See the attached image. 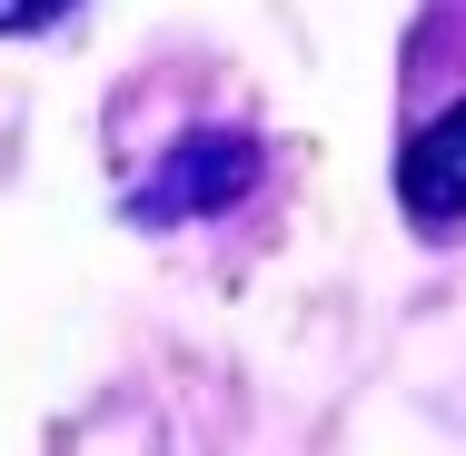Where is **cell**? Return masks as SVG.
<instances>
[{"mask_svg": "<svg viewBox=\"0 0 466 456\" xmlns=\"http://www.w3.org/2000/svg\"><path fill=\"white\" fill-rule=\"evenodd\" d=\"M258 179V139H238V129H198V139H179L149 179H139V198H129V218H208V208H228L238 188Z\"/></svg>", "mask_w": 466, "mask_h": 456, "instance_id": "6da1fadb", "label": "cell"}, {"mask_svg": "<svg viewBox=\"0 0 466 456\" xmlns=\"http://www.w3.org/2000/svg\"><path fill=\"white\" fill-rule=\"evenodd\" d=\"M397 188H407V218H427V228L466 218V99H457V109H437V119L407 139Z\"/></svg>", "mask_w": 466, "mask_h": 456, "instance_id": "7a4b0ae2", "label": "cell"}, {"mask_svg": "<svg viewBox=\"0 0 466 456\" xmlns=\"http://www.w3.org/2000/svg\"><path fill=\"white\" fill-rule=\"evenodd\" d=\"M70 0H0V30H40V20H60Z\"/></svg>", "mask_w": 466, "mask_h": 456, "instance_id": "3957f363", "label": "cell"}]
</instances>
